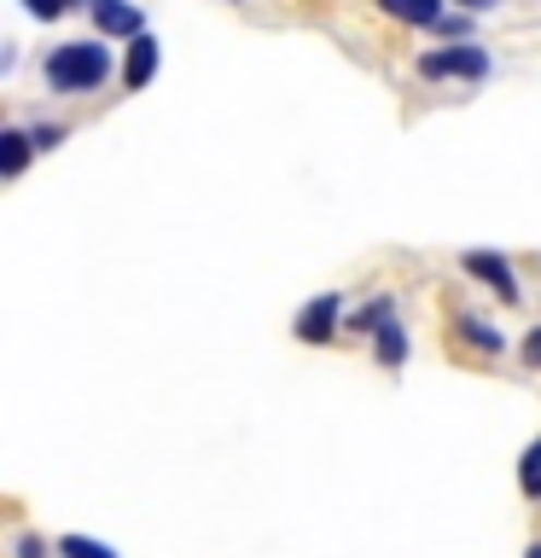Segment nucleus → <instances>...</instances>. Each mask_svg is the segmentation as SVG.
I'll return each instance as SVG.
<instances>
[{
    "mask_svg": "<svg viewBox=\"0 0 541 558\" xmlns=\"http://www.w3.org/2000/svg\"><path fill=\"white\" fill-rule=\"evenodd\" d=\"M117 52L105 47V35H82V41H59V47H47V59H41V82L52 87V94H64V99H82V94H99L105 82L117 76Z\"/></svg>",
    "mask_w": 541,
    "mask_h": 558,
    "instance_id": "obj_1",
    "label": "nucleus"
},
{
    "mask_svg": "<svg viewBox=\"0 0 541 558\" xmlns=\"http://www.w3.org/2000/svg\"><path fill=\"white\" fill-rule=\"evenodd\" d=\"M454 7H466V12H489V7H501V0H454Z\"/></svg>",
    "mask_w": 541,
    "mask_h": 558,
    "instance_id": "obj_19",
    "label": "nucleus"
},
{
    "mask_svg": "<svg viewBox=\"0 0 541 558\" xmlns=\"http://www.w3.org/2000/svg\"><path fill=\"white\" fill-rule=\"evenodd\" d=\"M52 553H59V558H117L111 541H94V535H59V541H52Z\"/></svg>",
    "mask_w": 541,
    "mask_h": 558,
    "instance_id": "obj_14",
    "label": "nucleus"
},
{
    "mask_svg": "<svg viewBox=\"0 0 541 558\" xmlns=\"http://www.w3.org/2000/svg\"><path fill=\"white\" fill-rule=\"evenodd\" d=\"M390 314H396V296H390V291H378V296H366L361 308H349V314H344V331H356V338H373V331L390 320Z\"/></svg>",
    "mask_w": 541,
    "mask_h": 558,
    "instance_id": "obj_11",
    "label": "nucleus"
},
{
    "mask_svg": "<svg viewBox=\"0 0 541 558\" xmlns=\"http://www.w3.org/2000/svg\"><path fill=\"white\" fill-rule=\"evenodd\" d=\"M87 17H94V35H105V41H134V35H146V12H140L134 0H87Z\"/></svg>",
    "mask_w": 541,
    "mask_h": 558,
    "instance_id": "obj_5",
    "label": "nucleus"
},
{
    "mask_svg": "<svg viewBox=\"0 0 541 558\" xmlns=\"http://www.w3.org/2000/svg\"><path fill=\"white\" fill-rule=\"evenodd\" d=\"M518 361H524V366H530V373H541V326H536V331H530V338H524V343H518Z\"/></svg>",
    "mask_w": 541,
    "mask_h": 558,
    "instance_id": "obj_18",
    "label": "nucleus"
},
{
    "mask_svg": "<svg viewBox=\"0 0 541 558\" xmlns=\"http://www.w3.org/2000/svg\"><path fill=\"white\" fill-rule=\"evenodd\" d=\"M338 331H344V296H338V291L309 296V303L297 308V320H291V338L309 343V349H326Z\"/></svg>",
    "mask_w": 541,
    "mask_h": 558,
    "instance_id": "obj_3",
    "label": "nucleus"
},
{
    "mask_svg": "<svg viewBox=\"0 0 541 558\" xmlns=\"http://www.w3.org/2000/svg\"><path fill=\"white\" fill-rule=\"evenodd\" d=\"M436 41H478V12H466V7H448L443 17H436Z\"/></svg>",
    "mask_w": 541,
    "mask_h": 558,
    "instance_id": "obj_12",
    "label": "nucleus"
},
{
    "mask_svg": "<svg viewBox=\"0 0 541 558\" xmlns=\"http://www.w3.org/2000/svg\"><path fill=\"white\" fill-rule=\"evenodd\" d=\"M157 64H164V47H157V35H152V29H146V35H134V41L122 47V87H129V94L152 87Z\"/></svg>",
    "mask_w": 541,
    "mask_h": 558,
    "instance_id": "obj_6",
    "label": "nucleus"
},
{
    "mask_svg": "<svg viewBox=\"0 0 541 558\" xmlns=\"http://www.w3.org/2000/svg\"><path fill=\"white\" fill-rule=\"evenodd\" d=\"M29 134H35V151H59L64 146V122H29Z\"/></svg>",
    "mask_w": 541,
    "mask_h": 558,
    "instance_id": "obj_16",
    "label": "nucleus"
},
{
    "mask_svg": "<svg viewBox=\"0 0 541 558\" xmlns=\"http://www.w3.org/2000/svg\"><path fill=\"white\" fill-rule=\"evenodd\" d=\"M419 76L425 82H489L495 76V52L478 47V41H443V47H431V52H419Z\"/></svg>",
    "mask_w": 541,
    "mask_h": 558,
    "instance_id": "obj_2",
    "label": "nucleus"
},
{
    "mask_svg": "<svg viewBox=\"0 0 541 558\" xmlns=\"http://www.w3.org/2000/svg\"><path fill=\"white\" fill-rule=\"evenodd\" d=\"M524 558H541V541H530V547H524Z\"/></svg>",
    "mask_w": 541,
    "mask_h": 558,
    "instance_id": "obj_20",
    "label": "nucleus"
},
{
    "mask_svg": "<svg viewBox=\"0 0 541 558\" xmlns=\"http://www.w3.org/2000/svg\"><path fill=\"white\" fill-rule=\"evenodd\" d=\"M12 558H47V541L35 535V530H24V535L12 541Z\"/></svg>",
    "mask_w": 541,
    "mask_h": 558,
    "instance_id": "obj_17",
    "label": "nucleus"
},
{
    "mask_svg": "<svg viewBox=\"0 0 541 558\" xmlns=\"http://www.w3.org/2000/svg\"><path fill=\"white\" fill-rule=\"evenodd\" d=\"M233 7H239V0H233Z\"/></svg>",
    "mask_w": 541,
    "mask_h": 558,
    "instance_id": "obj_21",
    "label": "nucleus"
},
{
    "mask_svg": "<svg viewBox=\"0 0 541 558\" xmlns=\"http://www.w3.org/2000/svg\"><path fill=\"white\" fill-rule=\"evenodd\" d=\"M366 343H373V361L384 366V373H401L408 355H413V338H408V326H401V314H390V320H384Z\"/></svg>",
    "mask_w": 541,
    "mask_h": 558,
    "instance_id": "obj_8",
    "label": "nucleus"
},
{
    "mask_svg": "<svg viewBox=\"0 0 541 558\" xmlns=\"http://www.w3.org/2000/svg\"><path fill=\"white\" fill-rule=\"evenodd\" d=\"M29 157H35V134L29 129H0V174H7V181H24Z\"/></svg>",
    "mask_w": 541,
    "mask_h": 558,
    "instance_id": "obj_10",
    "label": "nucleus"
},
{
    "mask_svg": "<svg viewBox=\"0 0 541 558\" xmlns=\"http://www.w3.org/2000/svg\"><path fill=\"white\" fill-rule=\"evenodd\" d=\"M454 343H466L471 355H506V331L489 314H454Z\"/></svg>",
    "mask_w": 541,
    "mask_h": 558,
    "instance_id": "obj_7",
    "label": "nucleus"
},
{
    "mask_svg": "<svg viewBox=\"0 0 541 558\" xmlns=\"http://www.w3.org/2000/svg\"><path fill=\"white\" fill-rule=\"evenodd\" d=\"M460 274H466V279H478L483 291H495L501 303H518V296H524L518 274H513V262H506L501 251H460Z\"/></svg>",
    "mask_w": 541,
    "mask_h": 558,
    "instance_id": "obj_4",
    "label": "nucleus"
},
{
    "mask_svg": "<svg viewBox=\"0 0 541 558\" xmlns=\"http://www.w3.org/2000/svg\"><path fill=\"white\" fill-rule=\"evenodd\" d=\"M518 495L541 500V436H536V442H524V453H518Z\"/></svg>",
    "mask_w": 541,
    "mask_h": 558,
    "instance_id": "obj_13",
    "label": "nucleus"
},
{
    "mask_svg": "<svg viewBox=\"0 0 541 558\" xmlns=\"http://www.w3.org/2000/svg\"><path fill=\"white\" fill-rule=\"evenodd\" d=\"M76 7H87V0H24V12L35 17V24H59V17L76 12Z\"/></svg>",
    "mask_w": 541,
    "mask_h": 558,
    "instance_id": "obj_15",
    "label": "nucleus"
},
{
    "mask_svg": "<svg viewBox=\"0 0 541 558\" xmlns=\"http://www.w3.org/2000/svg\"><path fill=\"white\" fill-rule=\"evenodd\" d=\"M454 7V0H378L384 17H396V24H413V29H436V17H443Z\"/></svg>",
    "mask_w": 541,
    "mask_h": 558,
    "instance_id": "obj_9",
    "label": "nucleus"
}]
</instances>
